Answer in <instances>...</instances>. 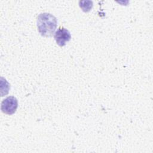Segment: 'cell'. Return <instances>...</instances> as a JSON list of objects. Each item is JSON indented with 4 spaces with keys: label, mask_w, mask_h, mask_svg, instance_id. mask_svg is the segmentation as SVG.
<instances>
[{
    "label": "cell",
    "mask_w": 153,
    "mask_h": 153,
    "mask_svg": "<svg viewBox=\"0 0 153 153\" xmlns=\"http://www.w3.org/2000/svg\"><path fill=\"white\" fill-rule=\"evenodd\" d=\"M57 19L53 14L43 13L38 15L36 20L38 30L39 33L46 37L53 36L57 27Z\"/></svg>",
    "instance_id": "6da1fadb"
},
{
    "label": "cell",
    "mask_w": 153,
    "mask_h": 153,
    "mask_svg": "<svg viewBox=\"0 0 153 153\" xmlns=\"http://www.w3.org/2000/svg\"><path fill=\"white\" fill-rule=\"evenodd\" d=\"M18 107L17 99L14 96H9L4 99L1 103V111L4 114L12 115Z\"/></svg>",
    "instance_id": "7a4b0ae2"
},
{
    "label": "cell",
    "mask_w": 153,
    "mask_h": 153,
    "mask_svg": "<svg viewBox=\"0 0 153 153\" xmlns=\"http://www.w3.org/2000/svg\"><path fill=\"white\" fill-rule=\"evenodd\" d=\"M54 39L58 45L63 47L66 44V42L69 41L71 39V35L69 31L65 27H59L56 31L54 35Z\"/></svg>",
    "instance_id": "3957f363"
},
{
    "label": "cell",
    "mask_w": 153,
    "mask_h": 153,
    "mask_svg": "<svg viewBox=\"0 0 153 153\" xmlns=\"http://www.w3.org/2000/svg\"><path fill=\"white\" fill-rule=\"evenodd\" d=\"M88 2H89V1H85V4H84L81 1H79V6H80V7L82 8V11H84V12H88V11H89L91 9V8H92V7H93V2H91V3H90V4L87 5V4L88 3Z\"/></svg>",
    "instance_id": "277c9868"
}]
</instances>
